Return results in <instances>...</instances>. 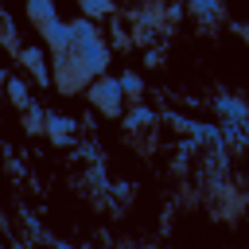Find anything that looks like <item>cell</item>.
I'll return each mask as SVG.
<instances>
[{"label": "cell", "mask_w": 249, "mask_h": 249, "mask_svg": "<svg viewBox=\"0 0 249 249\" xmlns=\"http://www.w3.org/2000/svg\"><path fill=\"white\" fill-rule=\"evenodd\" d=\"M74 62H78V70H82V78H89V74H105V66H109V47H105V39L97 35V39H89V43H78L74 47Z\"/></svg>", "instance_id": "1"}, {"label": "cell", "mask_w": 249, "mask_h": 249, "mask_svg": "<svg viewBox=\"0 0 249 249\" xmlns=\"http://www.w3.org/2000/svg\"><path fill=\"white\" fill-rule=\"evenodd\" d=\"M89 101L105 113H121V82L101 74V82H93V89H89Z\"/></svg>", "instance_id": "2"}, {"label": "cell", "mask_w": 249, "mask_h": 249, "mask_svg": "<svg viewBox=\"0 0 249 249\" xmlns=\"http://www.w3.org/2000/svg\"><path fill=\"white\" fill-rule=\"evenodd\" d=\"M43 39H47V43H51L54 51H70V47H74V35H70V23H66V19H58V16L43 23Z\"/></svg>", "instance_id": "3"}, {"label": "cell", "mask_w": 249, "mask_h": 249, "mask_svg": "<svg viewBox=\"0 0 249 249\" xmlns=\"http://www.w3.org/2000/svg\"><path fill=\"white\" fill-rule=\"evenodd\" d=\"M16 54H19L23 70H31V74H35V82H39V86H47V82H51V70H47V62H43V51H39V47H19Z\"/></svg>", "instance_id": "4"}, {"label": "cell", "mask_w": 249, "mask_h": 249, "mask_svg": "<svg viewBox=\"0 0 249 249\" xmlns=\"http://www.w3.org/2000/svg\"><path fill=\"white\" fill-rule=\"evenodd\" d=\"M43 128H47V136L51 140H70V128H74V121L70 117H62V113H47V121H43Z\"/></svg>", "instance_id": "5"}, {"label": "cell", "mask_w": 249, "mask_h": 249, "mask_svg": "<svg viewBox=\"0 0 249 249\" xmlns=\"http://www.w3.org/2000/svg\"><path fill=\"white\" fill-rule=\"evenodd\" d=\"M70 35H74V47L78 43H89V39H97V23L86 19V16H78V19H70Z\"/></svg>", "instance_id": "6"}, {"label": "cell", "mask_w": 249, "mask_h": 249, "mask_svg": "<svg viewBox=\"0 0 249 249\" xmlns=\"http://www.w3.org/2000/svg\"><path fill=\"white\" fill-rule=\"evenodd\" d=\"M27 16L43 27V23H47V19H54L58 12H54V0H27Z\"/></svg>", "instance_id": "7"}, {"label": "cell", "mask_w": 249, "mask_h": 249, "mask_svg": "<svg viewBox=\"0 0 249 249\" xmlns=\"http://www.w3.org/2000/svg\"><path fill=\"white\" fill-rule=\"evenodd\" d=\"M78 4H82V16L86 19H101V16L113 12V0H78Z\"/></svg>", "instance_id": "8"}, {"label": "cell", "mask_w": 249, "mask_h": 249, "mask_svg": "<svg viewBox=\"0 0 249 249\" xmlns=\"http://www.w3.org/2000/svg\"><path fill=\"white\" fill-rule=\"evenodd\" d=\"M43 121H47V113H43L39 105H27V109H23V128H27V132H43Z\"/></svg>", "instance_id": "9"}, {"label": "cell", "mask_w": 249, "mask_h": 249, "mask_svg": "<svg viewBox=\"0 0 249 249\" xmlns=\"http://www.w3.org/2000/svg\"><path fill=\"white\" fill-rule=\"evenodd\" d=\"M0 39L12 47V51H19V39H16V23H12V16L0 8Z\"/></svg>", "instance_id": "10"}, {"label": "cell", "mask_w": 249, "mask_h": 249, "mask_svg": "<svg viewBox=\"0 0 249 249\" xmlns=\"http://www.w3.org/2000/svg\"><path fill=\"white\" fill-rule=\"evenodd\" d=\"M121 93H128V97H140V89H144V82H140V74H132V70H124L121 78Z\"/></svg>", "instance_id": "11"}, {"label": "cell", "mask_w": 249, "mask_h": 249, "mask_svg": "<svg viewBox=\"0 0 249 249\" xmlns=\"http://www.w3.org/2000/svg\"><path fill=\"white\" fill-rule=\"evenodd\" d=\"M148 121H156V113H152L148 105H136V109H132V113L124 117V124H128V128H144Z\"/></svg>", "instance_id": "12"}, {"label": "cell", "mask_w": 249, "mask_h": 249, "mask_svg": "<svg viewBox=\"0 0 249 249\" xmlns=\"http://www.w3.org/2000/svg\"><path fill=\"white\" fill-rule=\"evenodd\" d=\"M8 97H12L19 109H27V105H31V97H27V86H23L19 78H12V82H8Z\"/></svg>", "instance_id": "13"}, {"label": "cell", "mask_w": 249, "mask_h": 249, "mask_svg": "<svg viewBox=\"0 0 249 249\" xmlns=\"http://www.w3.org/2000/svg\"><path fill=\"white\" fill-rule=\"evenodd\" d=\"M191 12H198L202 19H214L222 8H218V0H191Z\"/></svg>", "instance_id": "14"}, {"label": "cell", "mask_w": 249, "mask_h": 249, "mask_svg": "<svg viewBox=\"0 0 249 249\" xmlns=\"http://www.w3.org/2000/svg\"><path fill=\"white\" fill-rule=\"evenodd\" d=\"M16 249H31V245H16Z\"/></svg>", "instance_id": "15"}, {"label": "cell", "mask_w": 249, "mask_h": 249, "mask_svg": "<svg viewBox=\"0 0 249 249\" xmlns=\"http://www.w3.org/2000/svg\"><path fill=\"white\" fill-rule=\"evenodd\" d=\"M0 82H4V70H0Z\"/></svg>", "instance_id": "16"}]
</instances>
